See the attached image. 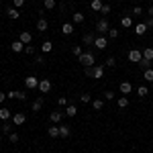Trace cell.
<instances>
[{
	"label": "cell",
	"instance_id": "cell-54",
	"mask_svg": "<svg viewBox=\"0 0 153 153\" xmlns=\"http://www.w3.org/2000/svg\"><path fill=\"white\" fill-rule=\"evenodd\" d=\"M131 2H137V0H131Z\"/></svg>",
	"mask_w": 153,
	"mask_h": 153
},
{
	"label": "cell",
	"instance_id": "cell-40",
	"mask_svg": "<svg viewBox=\"0 0 153 153\" xmlns=\"http://www.w3.org/2000/svg\"><path fill=\"white\" fill-rule=\"evenodd\" d=\"M108 37H110V39H117L118 37V29H108Z\"/></svg>",
	"mask_w": 153,
	"mask_h": 153
},
{
	"label": "cell",
	"instance_id": "cell-17",
	"mask_svg": "<svg viewBox=\"0 0 153 153\" xmlns=\"http://www.w3.org/2000/svg\"><path fill=\"white\" fill-rule=\"evenodd\" d=\"M8 98H16V100H27V94H23V92H19V90H12V92H8Z\"/></svg>",
	"mask_w": 153,
	"mask_h": 153
},
{
	"label": "cell",
	"instance_id": "cell-23",
	"mask_svg": "<svg viewBox=\"0 0 153 153\" xmlns=\"http://www.w3.org/2000/svg\"><path fill=\"white\" fill-rule=\"evenodd\" d=\"M49 137H51V139H57L59 137V125H53V127H49Z\"/></svg>",
	"mask_w": 153,
	"mask_h": 153
},
{
	"label": "cell",
	"instance_id": "cell-49",
	"mask_svg": "<svg viewBox=\"0 0 153 153\" xmlns=\"http://www.w3.org/2000/svg\"><path fill=\"white\" fill-rule=\"evenodd\" d=\"M6 98H8V96H6V92H0V104H2V102H4Z\"/></svg>",
	"mask_w": 153,
	"mask_h": 153
},
{
	"label": "cell",
	"instance_id": "cell-22",
	"mask_svg": "<svg viewBox=\"0 0 153 153\" xmlns=\"http://www.w3.org/2000/svg\"><path fill=\"white\" fill-rule=\"evenodd\" d=\"M102 76H104V68H102V65H94V76H92V78H94V80H100Z\"/></svg>",
	"mask_w": 153,
	"mask_h": 153
},
{
	"label": "cell",
	"instance_id": "cell-15",
	"mask_svg": "<svg viewBox=\"0 0 153 153\" xmlns=\"http://www.w3.org/2000/svg\"><path fill=\"white\" fill-rule=\"evenodd\" d=\"M47 21H45V19H43V16H39V21H37V29H39V33H45V31H47Z\"/></svg>",
	"mask_w": 153,
	"mask_h": 153
},
{
	"label": "cell",
	"instance_id": "cell-1",
	"mask_svg": "<svg viewBox=\"0 0 153 153\" xmlns=\"http://www.w3.org/2000/svg\"><path fill=\"white\" fill-rule=\"evenodd\" d=\"M78 59H80V63H82L84 68H94V63H96V55L92 51H84Z\"/></svg>",
	"mask_w": 153,
	"mask_h": 153
},
{
	"label": "cell",
	"instance_id": "cell-45",
	"mask_svg": "<svg viewBox=\"0 0 153 153\" xmlns=\"http://www.w3.org/2000/svg\"><path fill=\"white\" fill-rule=\"evenodd\" d=\"M84 74H86L88 78H92V76H94V68H84Z\"/></svg>",
	"mask_w": 153,
	"mask_h": 153
},
{
	"label": "cell",
	"instance_id": "cell-10",
	"mask_svg": "<svg viewBox=\"0 0 153 153\" xmlns=\"http://www.w3.org/2000/svg\"><path fill=\"white\" fill-rule=\"evenodd\" d=\"M12 114H14V112H12L10 108H0V120H2V123H6L8 118H12Z\"/></svg>",
	"mask_w": 153,
	"mask_h": 153
},
{
	"label": "cell",
	"instance_id": "cell-20",
	"mask_svg": "<svg viewBox=\"0 0 153 153\" xmlns=\"http://www.w3.org/2000/svg\"><path fill=\"white\" fill-rule=\"evenodd\" d=\"M117 106L118 108H127V106H129V98H127V96H118L117 98Z\"/></svg>",
	"mask_w": 153,
	"mask_h": 153
},
{
	"label": "cell",
	"instance_id": "cell-16",
	"mask_svg": "<svg viewBox=\"0 0 153 153\" xmlns=\"http://www.w3.org/2000/svg\"><path fill=\"white\" fill-rule=\"evenodd\" d=\"M84 19H86V16H84L82 12H71V21H74V25H82Z\"/></svg>",
	"mask_w": 153,
	"mask_h": 153
},
{
	"label": "cell",
	"instance_id": "cell-39",
	"mask_svg": "<svg viewBox=\"0 0 153 153\" xmlns=\"http://www.w3.org/2000/svg\"><path fill=\"white\" fill-rule=\"evenodd\" d=\"M129 12H133L135 16H139V14H143V8L139 6V4H135V8H133V10H129Z\"/></svg>",
	"mask_w": 153,
	"mask_h": 153
},
{
	"label": "cell",
	"instance_id": "cell-12",
	"mask_svg": "<svg viewBox=\"0 0 153 153\" xmlns=\"http://www.w3.org/2000/svg\"><path fill=\"white\" fill-rule=\"evenodd\" d=\"M71 135V129L68 125H59V137H63V139H68Z\"/></svg>",
	"mask_w": 153,
	"mask_h": 153
},
{
	"label": "cell",
	"instance_id": "cell-30",
	"mask_svg": "<svg viewBox=\"0 0 153 153\" xmlns=\"http://www.w3.org/2000/svg\"><path fill=\"white\" fill-rule=\"evenodd\" d=\"M147 94H149L147 86H139V88H137V96H139V98H145Z\"/></svg>",
	"mask_w": 153,
	"mask_h": 153
},
{
	"label": "cell",
	"instance_id": "cell-48",
	"mask_svg": "<svg viewBox=\"0 0 153 153\" xmlns=\"http://www.w3.org/2000/svg\"><path fill=\"white\" fill-rule=\"evenodd\" d=\"M145 25H147V29H153V19H151V16L145 21Z\"/></svg>",
	"mask_w": 153,
	"mask_h": 153
},
{
	"label": "cell",
	"instance_id": "cell-9",
	"mask_svg": "<svg viewBox=\"0 0 153 153\" xmlns=\"http://www.w3.org/2000/svg\"><path fill=\"white\" fill-rule=\"evenodd\" d=\"M19 41L25 43V45H29L31 41H33V35L29 33V31H21V35H19Z\"/></svg>",
	"mask_w": 153,
	"mask_h": 153
},
{
	"label": "cell",
	"instance_id": "cell-8",
	"mask_svg": "<svg viewBox=\"0 0 153 153\" xmlns=\"http://www.w3.org/2000/svg\"><path fill=\"white\" fill-rule=\"evenodd\" d=\"M49 120H51L53 125H59V123L63 120V112H59V110H53V112L49 114Z\"/></svg>",
	"mask_w": 153,
	"mask_h": 153
},
{
	"label": "cell",
	"instance_id": "cell-35",
	"mask_svg": "<svg viewBox=\"0 0 153 153\" xmlns=\"http://www.w3.org/2000/svg\"><path fill=\"white\" fill-rule=\"evenodd\" d=\"M80 102H82V104H88V102H92V96H90V94H80Z\"/></svg>",
	"mask_w": 153,
	"mask_h": 153
},
{
	"label": "cell",
	"instance_id": "cell-32",
	"mask_svg": "<svg viewBox=\"0 0 153 153\" xmlns=\"http://www.w3.org/2000/svg\"><path fill=\"white\" fill-rule=\"evenodd\" d=\"M12 127H14V125H10V123L6 120V123L2 125V133H4V135H10V133H12Z\"/></svg>",
	"mask_w": 153,
	"mask_h": 153
},
{
	"label": "cell",
	"instance_id": "cell-6",
	"mask_svg": "<svg viewBox=\"0 0 153 153\" xmlns=\"http://www.w3.org/2000/svg\"><path fill=\"white\" fill-rule=\"evenodd\" d=\"M108 29H110V25H108L106 19H100V21L96 23V31H98V33H108Z\"/></svg>",
	"mask_w": 153,
	"mask_h": 153
},
{
	"label": "cell",
	"instance_id": "cell-27",
	"mask_svg": "<svg viewBox=\"0 0 153 153\" xmlns=\"http://www.w3.org/2000/svg\"><path fill=\"white\" fill-rule=\"evenodd\" d=\"M143 80H145V82H153V68L143 71Z\"/></svg>",
	"mask_w": 153,
	"mask_h": 153
},
{
	"label": "cell",
	"instance_id": "cell-24",
	"mask_svg": "<svg viewBox=\"0 0 153 153\" xmlns=\"http://www.w3.org/2000/svg\"><path fill=\"white\" fill-rule=\"evenodd\" d=\"M82 41L86 43V45H94V41H96V37L92 35V33H86V35L82 37Z\"/></svg>",
	"mask_w": 153,
	"mask_h": 153
},
{
	"label": "cell",
	"instance_id": "cell-38",
	"mask_svg": "<svg viewBox=\"0 0 153 153\" xmlns=\"http://www.w3.org/2000/svg\"><path fill=\"white\" fill-rule=\"evenodd\" d=\"M19 139H21L19 133H10V135H8V141H10V143H19Z\"/></svg>",
	"mask_w": 153,
	"mask_h": 153
},
{
	"label": "cell",
	"instance_id": "cell-50",
	"mask_svg": "<svg viewBox=\"0 0 153 153\" xmlns=\"http://www.w3.org/2000/svg\"><path fill=\"white\" fill-rule=\"evenodd\" d=\"M37 63H39V65H43V63H45V57H43V55H39V57H37Z\"/></svg>",
	"mask_w": 153,
	"mask_h": 153
},
{
	"label": "cell",
	"instance_id": "cell-46",
	"mask_svg": "<svg viewBox=\"0 0 153 153\" xmlns=\"http://www.w3.org/2000/svg\"><path fill=\"white\" fill-rule=\"evenodd\" d=\"M57 104H59V106H63V108H65V106H68V98H65V96H61V98H59V100H57Z\"/></svg>",
	"mask_w": 153,
	"mask_h": 153
},
{
	"label": "cell",
	"instance_id": "cell-47",
	"mask_svg": "<svg viewBox=\"0 0 153 153\" xmlns=\"http://www.w3.org/2000/svg\"><path fill=\"white\" fill-rule=\"evenodd\" d=\"M25 51H27L29 55H33V53H35V47H33V45H27V47H25Z\"/></svg>",
	"mask_w": 153,
	"mask_h": 153
},
{
	"label": "cell",
	"instance_id": "cell-19",
	"mask_svg": "<svg viewBox=\"0 0 153 153\" xmlns=\"http://www.w3.org/2000/svg\"><path fill=\"white\" fill-rule=\"evenodd\" d=\"M61 33H63V35H71V33H74V25L71 23H63L61 25Z\"/></svg>",
	"mask_w": 153,
	"mask_h": 153
},
{
	"label": "cell",
	"instance_id": "cell-52",
	"mask_svg": "<svg viewBox=\"0 0 153 153\" xmlns=\"http://www.w3.org/2000/svg\"><path fill=\"white\" fill-rule=\"evenodd\" d=\"M114 2H123V0H114Z\"/></svg>",
	"mask_w": 153,
	"mask_h": 153
},
{
	"label": "cell",
	"instance_id": "cell-21",
	"mask_svg": "<svg viewBox=\"0 0 153 153\" xmlns=\"http://www.w3.org/2000/svg\"><path fill=\"white\" fill-rule=\"evenodd\" d=\"M135 33H137L139 37H143L145 33H147V25H145V23H139L137 27H135Z\"/></svg>",
	"mask_w": 153,
	"mask_h": 153
},
{
	"label": "cell",
	"instance_id": "cell-26",
	"mask_svg": "<svg viewBox=\"0 0 153 153\" xmlns=\"http://www.w3.org/2000/svg\"><path fill=\"white\" fill-rule=\"evenodd\" d=\"M43 6H45V10H53L57 6V0H43Z\"/></svg>",
	"mask_w": 153,
	"mask_h": 153
},
{
	"label": "cell",
	"instance_id": "cell-33",
	"mask_svg": "<svg viewBox=\"0 0 153 153\" xmlns=\"http://www.w3.org/2000/svg\"><path fill=\"white\" fill-rule=\"evenodd\" d=\"M92 106H94V110H102L104 108V100H100V98L98 100H92Z\"/></svg>",
	"mask_w": 153,
	"mask_h": 153
},
{
	"label": "cell",
	"instance_id": "cell-4",
	"mask_svg": "<svg viewBox=\"0 0 153 153\" xmlns=\"http://www.w3.org/2000/svg\"><path fill=\"white\" fill-rule=\"evenodd\" d=\"M141 59H143V51H141V49H131V51H129V61L139 63Z\"/></svg>",
	"mask_w": 153,
	"mask_h": 153
},
{
	"label": "cell",
	"instance_id": "cell-18",
	"mask_svg": "<svg viewBox=\"0 0 153 153\" xmlns=\"http://www.w3.org/2000/svg\"><path fill=\"white\" fill-rule=\"evenodd\" d=\"M63 114H65V117H76V114H78V108H76L74 104H68V106H65V112H63Z\"/></svg>",
	"mask_w": 153,
	"mask_h": 153
},
{
	"label": "cell",
	"instance_id": "cell-51",
	"mask_svg": "<svg viewBox=\"0 0 153 153\" xmlns=\"http://www.w3.org/2000/svg\"><path fill=\"white\" fill-rule=\"evenodd\" d=\"M147 14H149V16L153 19V6H149V8H147Z\"/></svg>",
	"mask_w": 153,
	"mask_h": 153
},
{
	"label": "cell",
	"instance_id": "cell-42",
	"mask_svg": "<svg viewBox=\"0 0 153 153\" xmlns=\"http://www.w3.org/2000/svg\"><path fill=\"white\" fill-rule=\"evenodd\" d=\"M110 10H112V6H110V4L106 2V4H102V10H100V12H102V14H108Z\"/></svg>",
	"mask_w": 153,
	"mask_h": 153
},
{
	"label": "cell",
	"instance_id": "cell-28",
	"mask_svg": "<svg viewBox=\"0 0 153 153\" xmlns=\"http://www.w3.org/2000/svg\"><path fill=\"white\" fill-rule=\"evenodd\" d=\"M137 65H139V68H141V70L145 71V70H149V68H151V61H149V59H145V57H143L141 61L137 63Z\"/></svg>",
	"mask_w": 153,
	"mask_h": 153
},
{
	"label": "cell",
	"instance_id": "cell-43",
	"mask_svg": "<svg viewBox=\"0 0 153 153\" xmlns=\"http://www.w3.org/2000/svg\"><path fill=\"white\" fill-rule=\"evenodd\" d=\"M114 65H117V59H114V57L106 59V68H114Z\"/></svg>",
	"mask_w": 153,
	"mask_h": 153
},
{
	"label": "cell",
	"instance_id": "cell-44",
	"mask_svg": "<svg viewBox=\"0 0 153 153\" xmlns=\"http://www.w3.org/2000/svg\"><path fill=\"white\" fill-rule=\"evenodd\" d=\"M12 6H14V8H23L25 0H12Z\"/></svg>",
	"mask_w": 153,
	"mask_h": 153
},
{
	"label": "cell",
	"instance_id": "cell-5",
	"mask_svg": "<svg viewBox=\"0 0 153 153\" xmlns=\"http://www.w3.org/2000/svg\"><path fill=\"white\" fill-rule=\"evenodd\" d=\"M49 90H51V80H47V78L39 80V92H41V94H47Z\"/></svg>",
	"mask_w": 153,
	"mask_h": 153
},
{
	"label": "cell",
	"instance_id": "cell-25",
	"mask_svg": "<svg viewBox=\"0 0 153 153\" xmlns=\"http://www.w3.org/2000/svg\"><path fill=\"white\" fill-rule=\"evenodd\" d=\"M41 51H43V53L53 51V43H51V41H43V43H41Z\"/></svg>",
	"mask_w": 153,
	"mask_h": 153
},
{
	"label": "cell",
	"instance_id": "cell-41",
	"mask_svg": "<svg viewBox=\"0 0 153 153\" xmlns=\"http://www.w3.org/2000/svg\"><path fill=\"white\" fill-rule=\"evenodd\" d=\"M104 98H106V100H117V94L108 90V92H104Z\"/></svg>",
	"mask_w": 153,
	"mask_h": 153
},
{
	"label": "cell",
	"instance_id": "cell-13",
	"mask_svg": "<svg viewBox=\"0 0 153 153\" xmlns=\"http://www.w3.org/2000/svg\"><path fill=\"white\" fill-rule=\"evenodd\" d=\"M23 47H27V45H25V43H21L19 39H16V41H12V43H10V49L14 51V53H21V51H23Z\"/></svg>",
	"mask_w": 153,
	"mask_h": 153
},
{
	"label": "cell",
	"instance_id": "cell-29",
	"mask_svg": "<svg viewBox=\"0 0 153 153\" xmlns=\"http://www.w3.org/2000/svg\"><path fill=\"white\" fill-rule=\"evenodd\" d=\"M143 57L149 59V61H153V47H145L143 49Z\"/></svg>",
	"mask_w": 153,
	"mask_h": 153
},
{
	"label": "cell",
	"instance_id": "cell-11",
	"mask_svg": "<svg viewBox=\"0 0 153 153\" xmlns=\"http://www.w3.org/2000/svg\"><path fill=\"white\" fill-rule=\"evenodd\" d=\"M133 92V86H131V82H120V94L127 96Z\"/></svg>",
	"mask_w": 153,
	"mask_h": 153
},
{
	"label": "cell",
	"instance_id": "cell-3",
	"mask_svg": "<svg viewBox=\"0 0 153 153\" xmlns=\"http://www.w3.org/2000/svg\"><path fill=\"white\" fill-rule=\"evenodd\" d=\"M25 123H27V114H25V112H14V114H12V125H14V127H21Z\"/></svg>",
	"mask_w": 153,
	"mask_h": 153
},
{
	"label": "cell",
	"instance_id": "cell-7",
	"mask_svg": "<svg viewBox=\"0 0 153 153\" xmlns=\"http://www.w3.org/2000/svg\"><path fill=\"white\" fill-rule=\"evenodd\" d=\"M94 47H96V49H100V51H104V49L108 47V39H106V37H96Z\"/></svg>",
	"mask_w": 153,
	"mask_h": 153
},
{
	"label": "cell",
	"instance_id": "cell-31",
	"mask_svg": "<svg viewBox=\"0 0 153 153\" xmlns=\"http://www.w3.org/2000/svg\"><path fill=\"white\" fill-rule=\"evenodd\" d=\"M90 6H92V10L100 12V10H102V0H92V4H90Z\"/></svg>",
	"mask_w": 153,
	"mask_h": 153
},
{
	"label": "cell",
	"instance_id": "cell-14",
	"mask_svg": "<svg viewBox=\"0 0 153 153\" xmlns=\"http://www.w3.org/2000/svg\"><path fill=\"white\" fill-rule=\"evenodd\" d=\"M6 14H8V19H12V21H16V19L21 16V12H19V8H14V6H10V8H6Z\"/></svg>",
	"mask_w": 153,
	"mask_h": 153
},
{
	"label": "cell",
	"instance_id": "cell-2",
	"mask_svg": "<svg viewBox=\"0 0 153 153\" xmlns=\"http://www.w3.org/2000/svg\"><path fill=\"white\" fill-rule=\"evenodd\" d=\"M25 86H27L29 90L39 88V78H37V76H27V78H25Z\"/></svg>",
	"mask_w": 153,
	"mask_h": 153
},
{
	"label": "cell",
	"instance_id": "cell-36",
	"mask_svg": "<svg viewBox=\"0 0 153 153\" xmlns=\"http://www.w3.org/2000/svg\"><path fill=\"white\" fill-rule=\"evenodd\" d=\"M41 106H43V98H37L35 102H33V104H31V108H33V110H39V108H41Z\"/></svg>",
	"mask_w": 153,
	"mask_h": 153
},
{
	"label": "cell",
	"instance_id": "cell-53",
	"mask_svg": "<svg viewBox=\"0 0 153 153\" xmlns=\"http://www.w3.org/2000/svg\"><path fill=\"white\" fill-rule=\"evenodd\" d=\"M68 2H76V0H68Z\"/></svg>",
	"mask_w": 153,
	"mask_h": 153
},
{
	"label": "cell",
	"instance_id": "cell-34",
	"mask_svg": "<svg viewBox=\"0 0 153 153\" xmlns=\"http://www.w3.org/2000/svg\"><path fill=\"white\" fill-rule=\"evenodd\" d=\"M120 25H123L125 29H129L131 25H133V21H131V16H123V19H120Z\"/></svg>",
	"mask_w": 153,
	"mask_h": 153
},
{
	"label": "cell",
	"instance_id": "cell-37",
	"mask_svg": "<svg viewBox=\"0 0 153 153\" xmlns=\"http://www.w3.org/2000/svg\"><path fill=\"white\" fill-rule=\"evenodd\" d=\"M71 53H74L76 57H80V55H82L84 51H82V47H80V45H74V47H71Z\"/></svg>",
	"mask_w": 153,
	"mask_h": 153
}]
</instances>
